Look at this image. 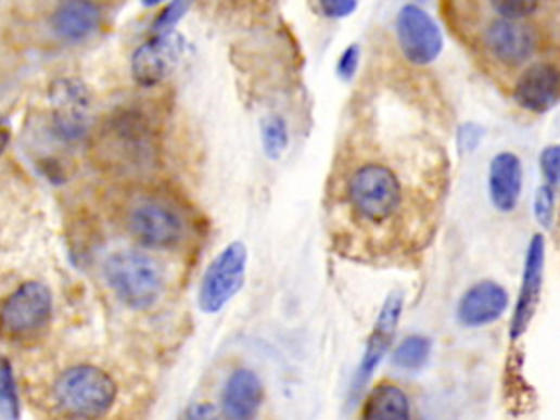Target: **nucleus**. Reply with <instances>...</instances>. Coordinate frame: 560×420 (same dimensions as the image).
<instances>
[{"label":"nucleus","instance_id":"f257e3e1","mask_svg":"<svg viewBox=\"0 0 560 420\" xmlns=\"http://www.w3.org/2000/svg\"><path fill=\"white\" fill-rule=\"evenodd\" d=\"M118 387L103 368L75 365L61 373L53 389L62 413L77 420H98L111 411Z\"/></svg>","mask_w":560,"mask_h":420},{"label":"nucleus","instance_id":"f03ea898","mask_svg":"<svg viewBox=\"0 0 560 420\" xmlns=\"http://www.w3.org/2000/svg\"><path fill=\"white\" fill-rule=\"evenodd\" d=\"M103 273L114 295L133 310L154 307L165 288L160 264L147 253L131 249L111 254Z\"/></svg>","mask_w":560,"mask_h":420},{"label":"nucleus","instance_id":"7ed1b4c3","mask_svg":"<svg viewBox=\"0 0 560 420\" xmlns=\"http://www.w3.org/2000/svg\"><path fill=\"white\" fill-rule=\"evenodd\" d=\"M347 201L357 217L381 225L400 209V178L383 163H365L347 180Z\"/></svg>","mask_w":560,"mask_h":420},{"label":"nucleus","instance_id":"20e7f679","mask_svg":"<svg viewBox=\"0 0 560 420\" xmlns=\"http://www.w3.org/2000/svg\"><path fill=\"white\" fill-rule=\"evenodd\" d=\"M249 251L243 241H232L207 266L199 287V307L204 314H217L228 301L240 294L247 273Z\"/></svg>","mask_w":560,"mask_h":420},{"label":"nucleus","instance_id":"39448f33","mask_svg":"<svg viewBox=\"0 0 560 420\" xmlns=\"http://www.w3.org/2000/svg\"><path fill=\"white\" fill-rule=\"evenodd\" d=\"M53 294L38 280L21 284L0 305V334L7 339H27L51 320Z\"/></svg>","mask_w":560,"mask_h":420},{"label":"nucleus","instance_id":"423d86ee","mask_svg":"<svg viewBox=\"0 0 560 420\" xmlns=\"http://www.w3.org/2000/svg\"><path fill=\"white\" fill-rule=\"evenodd\" d=\"M396 40L413 66H430L440 59L445 38L437 21L417 4H406L396 15Z\"/></svg>","mask_w":560,"mask_h":420},{"label":"nucleus","instance_id":"0eeeda50","mask_svg":"<svg viewBox=\"0 0 560 420\" xmlns=\"http://www.w3.org/2000/svg\"><path fill=\"white\" fill-rule=\"evenodd\" d=\"M186 38L178 33L157 34L131 56V75L135 82L144 88H154L170 77L180 66L186 54Z\"/></svg>","mask_w":560,"mask_h":420},{"label":"nucleus","instance_id":"6e6552de","mask_svg":"<svg viewBox=\"0 0 560 420\" xmlns=\"http://www.w3.org/2000/svg\"><path fill=\"white\" fill-rule=\"evenodd\" d=\"M544 269H546V240L542 233H534L529 241L520 294L513 305L512 320H510V339L512 341H518L527 333L529 327L533 323L534 314L540 303Z\"/></svg>","mask_w":560,"mask_h":420},{"label":"nucleus","instance_id":"1a4fd4ad","mask_svg":"<svg viewBox=\"0 0 560 420\" xmlns=\"http://www.w3.org/2000/svg\"><path fill=\"white\" fill-rule=\"evenodd\" d=\"M49 101L53 107L54 131L67 142L82 139L88 129V109L92 96L79 79L54 80L49 88Z\"/></svg>","mask_w":560,"mask_h":420},{"label":"nucleus","instance_id":"9d476101","mask_svg":"<svg viewBox=\"0 0 560 420\" xmlns=\"http://www.w3.org/2000/svg\"><path fill=\"white\" fill-rule=\"evenodd\" d=\"M402 313H404V294L393 292L378 314V320L373 323L372 333L368 339L359 368L355 372L354 387H352L355 398L359 396L360 391H365L368 381L372 380L373 372L378 370L381 360L385 359V355L393 346L394 334L400 323Z\"/></svg>","mask_w":560,"mask_h":420},{"label":"nucleus","instance_id":"9b49d317","mask_svg":"<svg viewBox=\"0 0 560 420\" xmlns=\"http://www.w3.org/2000/svg\"><path fill=\"white\" fill-rule=\"evenodd\" d=\"M129 230L144 247L173 249L183 238V220L163 202H140L129 215Z\"/></svg>","mask_w":560,"mask_h":420},{"label":"nucleus","instance_id":"f8f14e48","mask_svg":"<svg viewBox=\"0 0 560 420\" xmlns=\"http://www.w3.org/2000/svg\"><path fill=\"white\" fill-rule=\"evenodd\" d=\"M510 305L507 288L495 280H479L467 288L456 307V320L467 329H481L499 321Z\"/></svg>","mask_w":560,"mask_h":420},{"label":"nucleus","instance_id":"ddd939ff","mask_svg":"<svg viewBox=\"0 0 560 420\" xmlns=\"http://www.w3.org/2000/svg\"><path fill=\"white\" fill-rule=\"evenodd\" d=\"M484 43L502 66L518 67L533 59L536 36L523 21L495 20L484 30Z\"/></svg>","mask_w":560,"mask_h":420},{"label":"nucleus","instance_id":"4468645a","mask_svg":"<svg viewBox=\"0 0 560 420\" xmlns=\"http://www.w3.org/2000/svg\"><path fill=\"white\" fill-rule=\"evenodd\" d=\"M513 100L529 113L546 114L560 100V69L551 62L529 64L513 87Z\"/></svg>","mask_w":560,"mask_h":420},{"label":"nucleus","instance_id":"2eb2a0df","mask_svg":"<svg viewBox=\"0 0 560 420\" xmlns=\"http://www.w3.org/2000/svg\"><path fill=\"white\" fill-rule=\"evenodd\" d=\"M266 391L258 373L251 368H236L220 393L222 420H256L264 406Z\"/></svg>","mask_w":560,"mask_h":420},{"label":"nucleus","instance_id":"dca6fc26","mask_svg":"<svg viewBox=\"0 0 560 420\" xmlns=\"http://www.w3.org/2000/svg\"><path fill=\"white\" fill-rule=\"evenodd\" d=\"M523 193V163L513 152H499L487 167V194L500 214H512Z\"/></svg>","mask_w":560,"mask_h":420},{"label":"nucleus","instance_id":"f3484780","mask_svg":"<svg viewBox=\"0 0 560 420\" xmlns=\"http://www.w3.org/2000/svg\"><path fill=\"white\" fill-rule=\"evenodd\" d=\"M100 8L92 0H64L51 20L54 34L74 43L88 40L100 28Z\"/></svg>","mask_w":560,"mask_h":420},{"label":"nucleus","instance_id":"a211bd4d","mask_svg":"<svg viewBox=\"0 0 560 420\" xmlns=\"http://www.w3.org/2000/svg\"><path fill=\"white\" fill-rule=\"evenodd\" d=\"M362 420H411V404L406 391L394 383H380L367 394Z\"/></svg>","mask_w":560,"mask_h":420},{"label":"nucleus","instance_id":"6ab92c4d","mask_svg":"<svg viewBox=\"0 0 560 420\" xmlns=\"http://www.w3.org/2000/svg\"><path fill=\"white\" fill-rule=\"evenodd\" d=\"M430 357H432V341L424 334H409L394 349L393 365L415 372L427 367Z\"/></svg>","mask_w":560,"mask_h":420},{"label":"nucleus","instance_id":"aec40b11","mask_svg":"<svg viewBox=\"0 0 560 420\" xmlns=\"http://www.w3.org/2000/svg\"><path fill=\"white\" fill-rule=\"evenodd\" d=\"M262 150L267 160L279 161L290 147V127L279 114H271L262 120Z\"/></svg>","mask_w":560,"mask_h":420},{"label":"nucleus","instance_id":"412c9836","mask_svg":"<svg viewBox=\"0 0 560 420\" xmlns=\"http://www.w3.org/2000/svg\"><path fill=\"white\" fill-rule=\"evenodd\" d=\"M0 417L4 420H20L21 417L14 367L7 357H0Z\"/></svg>","mask_w":560,"mask_h":420},{"label":"nucleus","instance_id":"4be33fe9","mask_svg":"<svg viewBox=\"0 0 560 420\" xmlns=\"http://www.w3.org/2000/svg\"><path fill=\"white\" fill-rule=\"evenodd\" d=\"M489 7L500 20L523 21L536 14L540 0H489Z\"/></svg>","mask_w":560,"mask_h":420},{"label":"nucleus","instance_id":"5701e85b","mask_svg":"<svg viewBox=\"0 0 560 420\" xmlns=\"http://www.w3.org/2000/svg\"><path fill=\"white\" fill-rule=\"evenodd\" d=\"M533 214L536 222L540 225L544 230H549L553 227L555 219V189L551 186L538 187V191L534 194Z\"/></svg>","mask_w":560,"mask_h":420},{"label":"nucleus","instance_id":"b1692460","mask_svg":"<svg viewBox=\"0 0 560 420\" xmlns=\"http://www.w3.org/2000/svg\"><path fill=\"white\" fill-rule=\"evenodd\" d=\"M194 2L196 0H170L168 7L155 20V33H173L174 28L178 27V23L186 17L187 12L193 8Z\"/></svg>","mask_w":560,"mask_h":420},{"label":"nucleus","instance_id":"393cba45","mask_svg":"<svg viewBox=\"0 0 560 420\" xmlns=\"http://www.w3.org/2000/svg\"><path fill=\"white\" fill-rule=\"evenodd\" d=\"M540 170L547 186L560 187V144L544 148L540 154Z\"/></svg>","mask_w":560,"mask_h":420},{"label":"nucleus","instance_id":"a878e982","mask_svg":"<svg viewBox=\"0 0 560 420\" xmlns=\"http://www.w3.org/2000/svg\"><path fill=\"white\" fill-rule=\"evenodd\" d=\"M484 137H486V129L481 124L466 122V124H461L458 127V133H456L458 150H460L461 154H471L476 148L481 147Z\"/></svg>","mask_w":560,"mask_h":420},{"label":"nucleus","instance_id":"bb28decb","mask_svg":"<svg viewBox=\"0 0 560 420\" xmlns=\"http://www.w3.org/2000/svg\"><path fill=\"white\" fill-rule=\"evenodd\" d=\"M359 64L360 47L357 46V43H352V46H347L346 49L342 51L339 61H336V75H339L342 80L355 79V75L359 72Z\"/></svg>","mask_w":560,"mask_h":420},{"label":"nucleus","instance_id":"cd10ccee","mask_svg":"<svg viewBox=\"0 0 560 420\" xmlns=\"http://www.w3.org/2000/svg\"><path fill=\"white\" fill-rule=\"evenodd\" d=\"M320 7L329 20H346L359 7V0H320Z\"/></svg>","mask_w":560,"mask_h":420},{"label":"nucleus","instance_id":"c85d7f7f","mask_svg":"<svg viewBox=\"0 0 560 420\" xmlns=\"http://www.w3.org/2000/svg\"><path fill=\"white\" fill-rule=\"evenodd\" d=\"M219 417L220 411L212 404H196L187 411V420H219Z\"/></svg>","mask_w":560,"mask_h":420},{"label":"nucleus","instance_id":"c756f323","mask_svg":"<svg viewBox=\"0 0 560 420\" xmlns=\"http://www.w3.org/2000/svg\"><path fill=\"white\" fill-rule=\"evenodd\" d=\"M10 139H12L10 131H8L7 127L0 126V155L7 152L8 144H10Z\"/></svg>","mask_w":560,"mask_h":420},{"label":"nucleus","instance_id":"7c9ffc66","mask_svg":"<svg viewBox=\"0 0 560 420\" xmlns=\"http://www.w3.org/2000/svg\"><path fill=\"white\" fill-rule=\"evenodd\" d=\"M142 2V7L154 8L160 7L161 2H165V0H140Z\"/></svg>","mask_w":560,"mask_h":420}]
</instances>
